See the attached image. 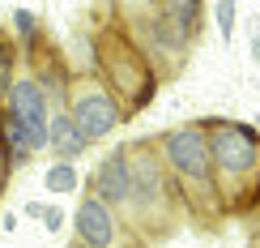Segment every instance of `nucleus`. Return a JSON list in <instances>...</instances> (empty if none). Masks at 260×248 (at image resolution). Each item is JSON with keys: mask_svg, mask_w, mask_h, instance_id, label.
<instances>
[{"mask_svg": "<svg viewBox=\"0 0 260 248\" xmlns=\"http://www.w3.org/2000/svg\"><path fill=\"white\" fill-rule=\"evenodd\" d=\"M205 146H209V163L226 180H247L252 171H260V137L243 124H213L205 133Z\"/></svg>", "mask_w": 260, "mask_h": 248, "instance_id": "obj_2", "label": "nucleus"}, {"mask_svg": "<svg viewBox=\"0 0 260 248\" xmlns=\"http://www.w3.org/2000/svg\"><path fill=\"white\" fill-rule=\"evenodd\" d=\"M77 235L85 248H111L115 244V218L107 210V201L99 197H85L77 210Z\"/></svg>", "mask_w": 260, "mask_h": 248, "instance_id": "obj_6", "label": "nucleus"}, {"mask_svg": "<svg viewBox=\"0 0 260 248\" xmlns=\"http://www.w3.org/2000/svg\"><path fill=\"white\" fill-rule=\"evenodd\" d=\"M69 120L77 124V133L85 137V142H103V137H111L115 133V124L124 120V107L115 103V94H107V90H85L73 99V112H69Z\"/></svg>", "mask_w": 260, "mask_h": 248, "instance_id": "obj_3", "label": "nucleus"}, {"mask_svg": "<svg viewBox=\"0 0 260 248\" xmlns=\"http://www.w3.org/2000/svg\"><path fill=\"white\" fill-rule=\"evenodd\" d=\"M5 94H9V116H17L30 128V137L39 142V150H43L47 146V120H51L47 116V90L26 77V81H13Z\"/></svg>", "mask_w": 260, "mask_h": 248, "instance_id": "obj_5", "label": "nucleus"}, {"mask_svg": "<svg viewBox=\"0 0 260 248\" xmlns=\"http://www.w3.org/2000/svg\"><path fill=\"white\" fill-rule=\"evenodd\" d=\"M0 142H5V163H13V167H21L39 150V142L30 137V128L21 124L17 116H5V120H0Z\"/></svg>", "mask_w": 260, "mask_h": 248, "instance_id": "obj_9", "label": "nucleus"}, {"mask_svg": "<svg viewBox=\"0 0 260 248\" xmlns=\"http://www.w3.org/2000/svg\"><path fill=\"white\" fill-rule=\"evenodd\" d=\"M39 218H43V227H47V231H60V218H64V214L51 206V210H39Z\"/></svg>", "mask_w": 260, "mask_h": 248, "instance_id": "obj_14", "label": "nucleus"}, {"mask_svg": "<svg viewBox=\"0 0 260 248\" xmlns=\"http://www.w3.org/2000/svg\"><path fill=\"white\" fill-rule=\"evenodd\" d=\"M43 184H47V192H73V188L81 184V180H77V167H73V163H64V158H60V163H51V167H47Z\"/></svg>", "mask_w": 260, "mask_h": 248, "instance_id": "obj_11", "label": "nucleus"}, {"mask_svg": "<svg viewBox=\"0 0 260 248\" xmlns=\"http://www.w3.org/2000/svg\"><path fill=\"white\" fill-rule=\"evenodd\" d=\"M183 5H192V9H197V0H183Z\"/></svg>", "mask_w": 260, "mask_h": 248, "instance_id": "obj_17", "label": "nucleus"}, {"mask_svg": "<svg viewBox=\"0 0 260 248\" xmlns=\"http://www.w3.org/2000/svg\"><path fill=\"white\" fill-rule=\"evenodd\" d=\"M94 192H99V201H115V206L133 201V180H128V154L124 150H115V154H107L99 163V171H94Z\"/></svg>", "mask_w": 260, "mask_h": 248, "instance_id": "obj_7", "label": "nucleus"}, {"mask_svg": "<svg viewBox=\"0 0 260 248\" xmlns=\"http://www.w3.org/2000/svg\"><path fill=\"white\" fill-rule=\"evenodd\" d=\"M218 30H222V39L235 35V0H218Z\"/></svg>", "mask_w": 260, "mask_h": 248, "instance_id": "obj_13", "label": "nucleus"}, {"mask_svg": "<svg viewBox=\"0 0 260 248\" xmlns=\"http://www.w3.org/2000/svg\"><path fill=\"white\" fill-rule=\"evenodd\" d=\"M13 21H17V30H21V35H35V17H30L26 9H17V13H13Z\"/></svg>", "mask_w": 260, "mask_h": 248, "instance_id": "obj_15", "label": "nucleus"}, {"mask_svg": "<svg viewBox=\"0 0 260 248\" xmlns=\"http://www.w3.org/2000/svg\"><path fill=\"white\" fill-rule=\"evenodd\" d=\"M128 180H133V197L145 206H158L167 197V180H162V163L149 150H137V158H128Z\"/></svg>", "mask_w": 260, "mask_h": 248, "instance_id": "obj_8", "label": "nucleus"}, {"mask_svg": "<svg viewBox=\"0 0 260 248\" xmlns=\"http://www.w3.org/2000/svg\"><path fill=\"white\" fill-rule=\"evenodd\" d=\"M13 43H9L5 35H0V90H9L13 86Z\"/></svg>", "mask_w": 260, "mask_h": 248, "instance_id": "obj_12", "label": "nucleus"}, {"mask_svg": "<svg viewBox=\"0 0 260 248\" xmlns=\"http://www.w3.org/2000/svg\"><path fill=\"white\" fill-rule=\"evenodd\" d=\"M47 146L56 150L64 163H69V158H77L90 142H85V137L77 133V124H73L69 116H51V120H47Z\"/></svg>", "mask_w": 260, "mask_h": 248, "instance_id": "obj_10", "label": "nucleus"}, {"mask_svg": "<svg viewBox=\"0 0 260 248\" xmlns=\"http://www.w3.org/2000/svg\"><path fill=\"white\" fill-rule=\"evenodd\" d=\"M103 69H107V77L115 81V90L133 99V107H141V103L154 99V73H149V60L137 56L133 47H124V43H120V60L107 51V56H103Z\"/></svg>", "mask_w": 260, "mask_h": 248, "instance_id": "obj_4", "label": "nucleus"}, {"mask_svg": "<svg viewBox=\"0 0 260 248\" xmlns=\"http://www.w3.org/2000/svg\"><path fill=\"white\" fill-rule=\"evenodd\" d=\"M5 171H9V163H5V154H0V184H5Z\"/></svg>", "mask_w": 260, "mask_h": 248, "instance_id": "obj_16", "label": "nucleus"}, {"mask_svg": "<svg viewBox=\"0 0 260 248\" xmlns=\"http://www.w3.org/2000/svg\"><path fill=\"white\" fill-rule=\"evenodd\" d=\"M162 163L179 176V184L197 188L192 197H209L213 192V163L209 146H205V128H175L162 137Z\"/></svg>", "mask_w": 260, "mask_h": 248, "instance_id": "obj_1", "label": "nucleus"}]
</instances>
